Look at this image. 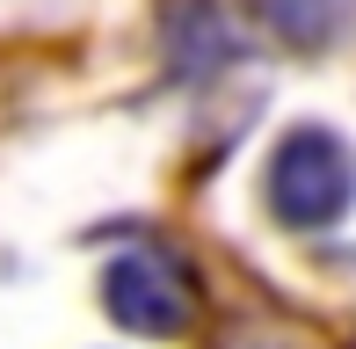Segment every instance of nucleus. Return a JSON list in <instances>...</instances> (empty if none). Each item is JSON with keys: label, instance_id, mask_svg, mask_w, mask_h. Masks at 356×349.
I'll use <instances>...</instances> for the list:
<instances>
[{"label": "nucleus", "instance_id": "obj_1", "mask_svg": "<svg viewBox=\"0 0 356 349\" xmlns=\"http://www.w3.org/2000/svg\"><path fill=\"white\" fill-rule=\"evenodd\" d=\"M269 218L291 233H327L356 211V153L327 124H291L269 146Z\"/></svg>", "mask_w": 356, "mask_h": 349}, {"label": "nucleus", "instance_id": "obj_3", "mask_svg": "<svg viewBox=\"0 0 356 349\" xmlns=\"http://www.w3.org/2000/svg\"><path fill=\"white\" fill-rule=\"evenodd\" d=\"M153 29H160V51H168L175 81H211V73L248 58V37L225 15V0H160Z\"/></svg>", "mask_w": 356, "mask_h": 349}, {"label": "nucleus", "instance_id": "obj_4", "mask_svg": "<svg viewBox=\"0 0 356 349\" xmlns=\"http://www.w3.org/2000/svg\"><path fill=\"white\" fill-rule=\"evenodd\" d=\"M254 8L291 51H327L342 29V0H254Z\"/></svg>", "mask_w": 356, "mask_h": 349}, {"label": "nucleus", "instance_id": "obj_2", "mask_svg": "<svg viewBox=\"0 0 356 349\" xmlns=\"http://www.w3.org/2000/svg\"><path fill=\"white\" fill-rule=\"evenodd\" d=\"M102 313L124 335L182 342L189 327H197V313H204V284H197V269H189L182 247L138 241V247H124V255L102 269Z\"/></svg>", "mask_w": 356, "mask_h": 349}]
</instances>
